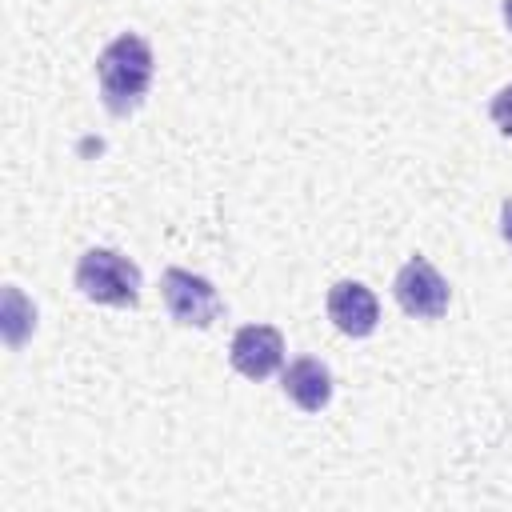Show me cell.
<instances>
[{"label":"cell","mask_w":512,"mask_h":512,"mask_svg":"<svg viewBox=\"0 0 512 512\" xmlns=\"http://www.w3.org/2000/svg\"><path fill=\"white\" fill-rule=\"evenodd\" d=\"M152 48L140 32H120L96 60V76H100V100L112 116H128L144 104L148 88H152Z\"/></svg>","instance_id":"cell-1"},{"label":"cell","mask_w":512,"mask_h":512,"mask_svg":"<svg viewBox=\"0 0 512 512\" xmlns=\"http://www.w3.org/2000/svg\"><path fill=\"white\" fill-rule=\"evenodd\" d=\"M76 288H80V296H88L96 304L136 308L140 304V268L112 248H88L76 260Z\"/></svg>","instance_id":"cell-2"},{"label":"cell","mask_w":512,"mask_h":512,"mask_svg":"<svg viewBox=\"0 0 512 512\" xmlns=\"http://www.w3.org/2000/svg\"><path fill=\"white\" fill-rule=\"evenodd\" d=\"M160 296H164L168 316L176 324H188V328H208L224 308L212 280H204L196 272H184V268H168L160 276Z\"/></svg>","instance_id":"cell-3"},{"label":"cell","mask_w":512,"mask_h":512,"mask_svg":"<svg viewBox=\"0 0 512 512\" xmlns=\"http://www.w3.org/2000/svg\"><path fill=\"white\" fill-rule=\"evenodd\" d=\"M392 296H396V304L408 312V316H416V320H440L444 312H448V280L424 260V256H412L400 272H396V280H392Z\"/></svg>","instance_id":"cell-4"},{"label":"cell","mask_w":512,"mask_h":512,"mask_svg":"<svg viewBox=\"0 0 512 512\" xmlns=\"http://www.w3.org/2000/svg\"><path fill=\"white\" fill-rule=\"evenodd\" d=\"M228 360L248 380L272 376L280 368V360H284V336H280V328H272V324H248V328H240L232 336Z\"/></svg>","instance_id":"cell-5"},{"label":"cell","mask_w":512,"mask_h":512,"mask_svg":"<svg viewBox=\"0 0 512 512\" xmlns=\"http://www.w3.org/2000/svg\"><path fill=\"white\" fill-rule=\"evenodd\" d=\"M328 320H332L344 336L364 340V336H372L376 324H380V304H376V296H372L360 280H340V284L328 288Z\"/></svg>","instance_id":"cell-6"},{"label":"cell","mask_w":512,"mask_h":512,"mask_svg":"<svg viewBox=\"0 0 512 512\" xmlns=\"http://www.w3.org/2000/svg\"><path fill=\"white\" fill-rule=\"evenodd\" d=\"M284 396L300 408V412H320L332 400V376L320 360L300 356L284 368Z\"/></svg>","instance_id":"cell-7"},{"label":"cell","mask_w":512,"mask_h":512,"mask_svg":"<svg viewBox=\"0 0 512 512\" xmlns=\"http://www.w3.org/2000/svg\"><path fill=\"white\" fill-rule=\"evenodd\" d=\"M488 116H492V124H496L504 136H512V84H504V88L492 96Z\"/></svg>","instance_id":"cell-8"},{"label":"cell","mask_w":512,"mask_h":512,"mask_svg":"<svg viewBox=\"0 0 512 512\" xmlns=\"http://www.w3.org/2000/svg\"><path fill=\"white\" fill-rule=\"evenodd\" d=\"M500 232H504V240L512 248V200H504V208H500Z\"/></svg>","instance_id":"cell-9"},{"label":"cell","mask_w":512,"mask_h":512,"mask_svg":"<svg viewBox=\"0 0 512 512\" xmlns=\"http://www.w3.org/2000/svg\"><path fill=\"white\" fill-rule=\"evenodd\" d=\"M504 20H508V28H512V0H504Z\"/></svg>","instance_id":"cell-10"}]
</instances>
